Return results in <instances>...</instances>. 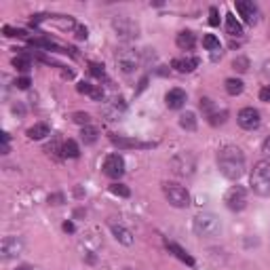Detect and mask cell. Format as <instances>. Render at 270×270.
I'll list each match as a JSON object with an SVG mask.
<instances>
[{
	"label": "cell",
	"instance_id": "cell-1",
	"mask_svg": "<svg viewBox=\"0 0 270 270\" xmlns=\"http://www.w3.org/2000/svg\"><path fill=\"white\" fill-rule=\"evenodd\" d=\"M217 169L228 180H239L245 173V154L237 146H224L217 152Z\"/></svg>",
	"mask_w": 270,
	"mask_h": 270
},
{
	"label": "cell",
	"instance_id": "cell-2",
	"mask_svg": "<svg viewBox=\"0 0 270 270\" xmlns=\"http://www.w3.org/2000/svg\"><path fill=\"white\" fill-rule=\"evenodd\" d=\"M192 230L196 237L201 239H211V237H217L219 232H222V222H219V217L216 213L211 211H203L198 213L192 222Z\"/></svg>",
	"mask_w": 270,
	"mask_h": 270
},
{
	"label": "cell",
	"instance_id": "cell-3",
	"mask_svg": "<svg viewBox=\"0 0 270 270\" xmlns=\"http://www.w3.org/2000/svg\"><path fill=\"white\" fill-rule=\"evenodd\" d=\"M251 190L260 196H270V165L258 162L251 171Z\"/></svg>",
	"mask_w": 270,
	"mask_h": 270
},
{
	"label": "cell",
	"instance_id": "cell-4",
	"mask_svg": "<svg viewBox=\"0 0 270 270\" xmlns=\"http://www.w3.org/2000/svg\"><path fill=\"white\" fill-rule=\"evenodd\" d=\"M162 194H165L169 205H173V207H177V209H184V207H188L190 205L188 190L177 182H165L162 184Z\"/></svg>",
	"mask_w": 270,
	"mask_h": 270
},
{
	"label": "cell",
	"instance_id": "cell-5",
	"mask_svg": "<svg viewBox=\"0 0 270 270\" xmlns=\"http://www.w3.org/2000/svg\"><path fill=\"white\" fill-rule=\"evenodd\" d=\"M116 66L120 68V72L131 74L139 66V53L131 47H120L116 51Z\"/></svg>",
	"mask_w": 270,
	"mask_h": 270
},
{
	"label": "cell",
	"instance_id": "cell-6",
	"mask_svg": "<svg viewBox=\"0 0 270 270\" xmlns=\"http://www.w3.org/2000/svg\"><path fill=\"white\" fill-rule=\"evenodd\" d=\"M201 110H203V114L207 116V123H209L211 127L224 125L226 118H228V110H226V108L219 110L217 106L213 104V99H209V97H203V99H201Z\"/></svg>",
	"mask_w": 270,
	"mask_h": 270
},
{
	"label": "cell",
	"instance_id": "cell-7",
	"mask_svg": "<svg viewBox=\"0 0 270 270\" xmlns=\"http://www.w3.org/2000/svg\"><path fill=\"white\" fill-rule=\"evenodd\" d=\"M112 26H114L116 36L123 38V40H133V38L139 36V26L129 17H116L112 21Z\"/></svg>",
	"mask_w": 270,
	"mask_h": 270
},
{
	"label": "cell",
	"instance_id": "cell-8",
	"mask_svg": "<svg viewBox=\"0 0 270 270\" xmlns=\"http://www.w3.org/2000/svg\"><path fill=\"white\" fill-rule=\"evenodd\" d=\"M226 205H228L230 211H243L247 207V190L243 186H234L226 194Z\"/></svg>",
	"mask_w": 270,
	"mask_h": 270
},
{
	"label": "cell",
	"instance_id": "cell-9",
	"mask_svg": "<svg viewBox=\"0 0 270 270\" xmlns=\"http://www.w3.org/2000/svg\"><path fill=\"white\" fill-rule=\"evenodd\" d=\"M104 173L108 175V177H112V180H118V177L125 173V161H123V156H120V154L106 156V161H104Z\"/></svg>",
	"mask_w": 270,
	"mask_h": 270
},
{
	"label": "cell",
	"instance_id": "cell-10",
	"mask_svg": "<svg viewBox=\"0 0 270 270\" xmlns=\"http://www.w3.org/2000/svg\"><path fill=\"white\" fill-rule=\"evenodd\" d=\"M237 123L243 127V129L247 131H253V129H258L260 123H262V118H260V112L255 110V108H243L237 114Z\"/></svg>",
	"mask_w": 270,
	"mask_h": 270
},
{
	"label": "cell",
	"instance_id": "cell-11",
	"mask_svg": "<svg viewBox=\"0 0 270 270\" xmlns=\"http://www.w3.org/2000/svg\"><path fill=\"white\" fill-rule=\"evenodd\" d=\"M171 167L177 175H190L194 171V156L188 154V152H182L177 154L175 159L171 161Z\"/></svg>",
	"mask_w": 270,
	"mask_h": 270
},
{
	"label": "cell",
	"instance_id": "cell-12",
	"mask_svg": "<svg viewBox=\"0 0 270 270\" xmlns=\"http://www.w3.org/2000/svg\"><path fill=\"white\" fill-rule=\"evenodd\" d=\"M24 249V243L17 239V237H6L0 245V251H2V258L4 260H11V258H17Z\"/></svg>",
	"mask_w": 270,
	"mask_h": 270
},
{
	"label": "cell",
	"instance_id": "cell-13",
	"mask_svg": "<svg viewBox=\"0 0 270 270\" xmlns=\"http://www.w3.org/2000/svg\"><path fill=\"white\" fill-rule=\"evenodd\" d=\"M237 13L243 17L245 24H255V19H258V6H255L251 0H239Z\"/></svg>",
	"mask_w": 270,
	"mask_h": 270
},
{
	"label": "cell",
	"instance_id": "cell-14",
	"mask_svg": "<svg viewBox=\"0 0 270 270\" xmlns=\"http://www.w3.org/2000/svg\"><path fill=\"white\" fill-rule=\"evenodd\" d=\"M165 104H167L169 110H180L182 106L186 104V91H184V89H171V91H167Z\"/></svg>",
	"mask_w": 270,
	"mask_h": 270
},
{
	"label": "cell",
	"instance_id": "cell-15",
	"mask_svg": "<svg viewBox=\"0 0 270 270\" xmlns=\"http://www.w3.org/2000/svg\"><path fill=\"white\" fill-rule=\"evenodd\" d=\"M198 63H201L198 57H177L171 61V66L177 70V72L186 74V72H192L194 68H198Z\"/></svg>",
	"mask_w": 270,
	"mask_h": 270
},
{
	"label": "cell",
	"instance_id": "cell-16",
	"mask_svg": "<svg viewBox=\"0 0 270 270\" xmlns=\"http://www.w3.org/2000/svg\"><path fill=\"white\" fill-rule=\"evenodd\" d=\"M112 144L123 148V150H127V148H152V144H146V141H139V139H129V137H123V135H112Z\"/></svg>",
	"mask_w": 270,
	"mask_h": 270
},
{
	"label": "cell",
	"instance_id": "cell-17",
	"mask_svg": "<svg viewBox=\"0 0 270 270\" xmlns=\"http://www.w3.org/2000/svg\"><path fill=\"white\" fill-rule=\"evenodd\" d=\"M175 45L182 49V51H192L194 45H196V38H194V34L190 32V30H184L177 34V38H175Z\"/></svg>",
	"mask_w": 270,
	"mask_h": 270
},
{
	"label": "cell",
	"instance_id": "cell-18",
	"mask_svg": "<svg viewBox=\"0 0 270 270\" xmlns=\"http://www.w3.org/2000/svg\"><path fill=\"white\" fill-rule=\"evenodd\" d=\"M165 245H167V249L175 255V258H180L182 262H186L188 266H194V258H192V255H190L186 249H184V247H180L177 243H171V241H167Z\"/></svg>",
	"mask_w": 270,
	"mask_h": 270
},
{
	"label": "cell",
	"instance_id": "cell-19",
	"mask_svg": "<svg viewBox=\"0 0 270 270\" xmlns=\"http://www.w3.org/2000/svg\"><path fill=\"white\" fill-rule=\"evenodd\" d=\"M112 234H114V239L118 241V243H123V245H133V234H131V230H127L125 226L112 224Z\"/></svg>",
	"mask_w": 270,
	"mask_h": 270
},
{
	"label": "cell",
	"instance_id": "cell-20",
	"mask_svg": "<svg viewBox=\"0 0 270 270\" xmlns=\"http://www.w3.org/2000/svg\"><path fill=\"white\" fill-rule=\"evenodd\" d=\"M226 32H228L230 36H241V34H243V26H241V21L234 17V13H228V15H226Z\"/></svg>",
	"mask_w": 270,
	"mask_h": 270
},
{
	"label": "cell",
	"instance_id": "cell-21",
	"mask_svg": "<svg viewBox=\"0 0 270 270\" xmlns=\"http://www.w3.org/2000/svg\"><path fill=\"white\" fill-rule=\"evenodd\" d=\"M49 133H51V127H49L47 123H36L34 127L27 129V137L30 139H42V137H47Z\"/></svg>",
	"mask_w": 270,
	"mask_h": 270
},
{
	"label": "cell",
	"instance_id": "cell-22",
	"mask_svg": "<svg viewBox=\"0 0 270 270\" xmlns=\"http://www.w3.org/2000/svg\"><path fill=\"white\" fill-rule=\"evenodd\" d=\"M224 87H226V93L234 97V95H241V93H243L245 84H243V81H241V78H228V81L224 82Z\"/></svg>",
	"mask_w": 270,
	"mask_h": 270
},
{
	"label": "cell",
	"instance_id": "cell-23",
	"mask_svg": "<svg viewBox=\"0 0 270 270\" xmlns=\"http://www.w3.org/2000/svg\"><path fill=\"white\" fill-rule=\"evenodd\" d=\"M61 154L68 156V159H78V156H81V148H78L74 139H68L66 144L61 146Z\"/></svg>",
	"mask_w": 270,
	"mask_h": 270
},
{
	"label": "cell",
	"instance_id": "cell-24",
	"mask_svg": "<svg viewBox=\"0 0 270 270\" xmlns=\"http://www.w3.org/2000/svg\"><path fill=\"white\" fill-rule=\"evenodd\" d=\"M180 127L186 131H194L196 129V114L194 112H184L180 116Z\"/></svg>",
	"mask_w": 270,
	"mask_h": 270
},
{
	"label": "cell",
	"instance_id": "cell-25",
	"mask_svg": "<svg viewBox=\"0 0 270 270\" xmlns=\"http://www.w3.org/2000/svg\"><path fill=\"white\" fill-rule=\"evenodd\" d=\"M13 68L26 74V72H30V68H32V59L27 57V55H17V57H13Z\"/></svg>",
	"mask_w": 270,
	"mask_h": 270
},
{
	"label": "cell",
	"instance_id": "cell-26",
	"mask_svg": "<svg viewBox=\"0 0 270 270\" xmlns=\"http://www.w3.org/2000/svg\"><path fill=\"white\" fill-rule=\"evenodd\" d=\"M123 110H125V104H123V99L118 97V99H114V104L106 108V116H108L110 120H114V118H118V114H120Z\"/></svg>",
	"mask_w": 270,
	"mask_h": 270
},
{
	"label": "cell",
	"instance_id": "cell-27",
	"mask_svg": "<svg viewBox=\"0 0 270 270\" xmlns=\"http://www.w3.org/2000/svg\"><path fill=\"white\" fill-rule=\"evenodd\" d=\"M203 47L207 49V51H213V53L222 51V45H219V38H216V36H213V34H207V36H203Z\"/></svg>",
	"mask_w": 270,
	"mask_h": 270
},
{
	"label": "cell",
	"instance_id": "cell-28",
	"mask_svg": "<svg viewBox=\"0 0 270 270\" xmlns=\"http://www.w3.org/2000/svg\"><path fill=\"white\" fill-rule=\"evenodd\" d=\"M97 129L95 127H82V133H81V137H82V141L84 144H95L97 141Z\"/></svg>",
	"mask_w": 270,
	"mask_h": 270
},
{
	"label": "cell",
	"instance_id": "cell-29",
	"mask_svg": "<svg viewBox=\"0 0 270 270\" xmlns=\"http://www.w3.org/2000/svg\"><path fill=\"white\" fill-rule=\"evenodd\" d=\"M232 68L237 70V72L245 74L247 70H249V59H247L245 55H239V57H234V61H232Z\"/></svg>",
	"mask_w": 270,
	"mask_h": 270
},
{
	"label": "cell",
	"instance_id": "cell-30",
	"mask_svg": "<svg viewBox=\"0 0 270 270\" xmlns=\"http://www.w3.org/2000/svg\"><path fill=\"white\" fill-rule=\"evenodd\" d=\"M4 36L9 38H27V32L21 30V27H11V26H4Z\"/></svg>",
	"mask_w": 270,
	"mask_h": 270
},
{
	"label": "cell",
	"instance_id": "cell-31",
	"mask_svg": "<svg viewBox=\"0 0 270 270\" xmlns=\"http://www.w3.org/2000/svg\"><path fill=\"white\" fill-rule=\"evenodd\" d=\"M110 192L116 194V196H120V198H129V196H131V190L127 188V186H123V184H118V182L110 186Z\"/></svg>",
	"mask_w": 270,
	"mask_h": 270
},
{
	"label": "cell",
	"instance_id": "cell-32",
	"mask_svg": "<svg viewBox=\"0 0 270 270\" xmlns=\"http://www.w3.org/2000/svg\"><path fill=\"white\" fill-rule=\"evenodd\" d=\"M89 72L93 74L95 78H99V81H102V78H106V70H104L102 63H89Z\"/></svg>",
	"mask_w": 270,
	"mask_h": 270
},
{
	"label": "cell",
	"instance_id": "cell-33",
	"mask_svg": "<svg viewBox=\"0 0 270 270\" xmlns=\"http://www.w3.org/2000/svg\"><path fill=\"white\" fill-rule=\"evenodd\" d=\"M72 120H74L76 125H84V127H89L91 116L87 114V112H74V114H72Z\"/></svg>",
	"mask_w": 270,
	"mask_h": 270
},
{
	"label": "cell",
	"instance_id": "cell-34",
	"mask_svg": "<svg viewBox=\"0 0 270 270\" xmlns=\"http://www.w3.org/2000/svg\"><path fill=\"white\" fill-rule=\"evenodd\" d=\"M30 84H32L30 76H21V78H17V81H15V87H17V89H21V91L30 89Z\"/></svg>",
	"mask_w": 270,
	"mask_h": 270
},
{
	"label": "cell",
	"instance_id": "cell-35",
	"mask_svg": "<svg viewBox=\"0 0 270 270\" xmlns=\"http://www.w3.org/2000/svg\"><path fill=\"white\" fill-rule=\"evenodd\" d=\"M76 89H78V93H84V95H91V93L95 91V87H93L91 82H78Z\"/></svg>",
	"mask_w": 270,
	"mask_h": 270
},
{
	"label": "cell",
	"instance_id": "cell-36",
	"mask_svg": "<svg viewBox=\"0 0 270 270\" xmlns=\"http://www.w3.org/2000/svg\"><path fill=\"white\" fill-rule=\"evenodd\" d=\"M209 24L211 26H219V13H217L216 6H211V9H209Z\"/></svg>",
	"mask_w": 270,
	"mask_h": 270
},
{
	"label": "cell",
	"instance_id": "cell-37",
	"mask_svg": "<svg viewBox=\"0 0 270 270\" xmlns=\"http://www.w3.org/2000/svg\"><path fill=\"white\" fill-rule=\"evenodd\" d=\"M87 36H89V30L84 26H76V38L78 40H87Z\"/></svg>",
	"mask_w": 270,
	"mask_h": 270
},
{
	"label": "cell",
	"instance_id": "cell-38",
	"mask_svg": "<svg viewBox=\"0 0 270 270\" xmlns=\"http://www.w3.org/2000/svg\"><path fill=\"white\" fill-rule=\"evenodd\" d=\"M260 99H262V102H270V87L260 89Z\"/></svg>",
	"mask_w": 270,
	"mask_h": 270
},
{
	"label": "cell",
	"instance_id": "cell-39",
	"mask_svg": "<svg viewBox=\"0 0 270 270\" xmlns=\"http://www.w3.org/2000/svg\"><path fill=\"white\" fill-rule=\"evenodd\" d=\"M262 152H264L266 159H270V137L264 139V144H262Z\"/></svg>",
	"mask_w": 270,
	"mask_h": 270
},
{
	"label": "cell",
	"instance_id": "cell-40",
	"mask_svg": "<svg viewBox=\"0 0 270 270\" xmlns=\"http://www.w3.org/2000/svg\"><path fill=\"white\" fill-rule=\"evenodd\" d=\"M49 203H53V205H61V203H63V194H53V196H49Z\"/></svg>",
	"mask_w": 270,
	"mask_h": 270
},
{
	"label": "cell",
	"instance_id": "cell-41",
	"mask_svg": "<svg viewBox=\"0 0 270 270\" xmlns=\"http://www.w3.org/2000/svg\"><path fill=\"white\" fill-rule=\"evenodd\" d=\"M63 230H66V232H74V224L72 222H66V224H63Z\"/></svg>",
	"mask_w": 270,
	"mask_h": 270
},
{
	"label": "cell",
	"instance_id": "cell-42",
	"mask_svg": "<svg viewBox=\"0 0 270 270\" xmlns=\"http://www.w3.org/2000/svg\"><path fill=\"white\" fill-rule=\"evenodd\" d=\"M19 270H30V266H21Z\"/></svg>",
	"mask_w": 270,
	"mask_h": 270
}]
</instances>
